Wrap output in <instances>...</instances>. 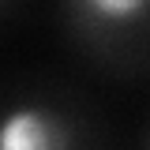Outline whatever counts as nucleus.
<instances>
[{
	"mask_svg": "<svg viewBox=\"0 0 150 150\" xmlns=\"http://www.w3.org/2000/svg\"><path fill=\"white\" fill-rule=\"evenodd\" d=\"M0 150H71V128L45 105H11L0 116Z\"/></svg>",
	"mask_w": 150,
	"mask_h": 150,
	"instance_id": "nucleus-1",
	"label": "nucleus"
},
{
	"mask_svg": "<svg viewBox=\"0 0 150 150\" xmlns=\"http://www.w3.org/2000/svg\"><path fill=\"white\" fill-rule=\"evenodd\" d=\"M79 8L98 23H135L150 11V0H79Z\"/></svg>",
	"mask_w": 150,
	"mask_h": 150,
	"instance_id": "nucleus-2",
	"label": "nucleus"
}]
</instances>
